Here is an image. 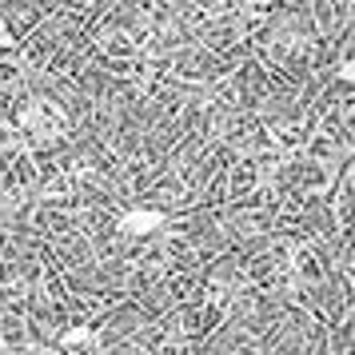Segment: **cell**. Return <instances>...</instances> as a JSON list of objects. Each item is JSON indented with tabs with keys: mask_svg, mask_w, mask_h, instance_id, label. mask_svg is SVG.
I'll list each match as a JSON object with an SVG mask.
<instances>
[{
	"mask_svg": "<svg viewBox=\"0 0 355 355\" xmlns=\"http://www.w3.org/2000/svg\"><path fill=\"white\" fill-rule=\"evenodd\" d=\"M156 227H164V211L156 208H132L120 216V232L132 236V240H140V236H152Z\"/></svg>",
	"mask_w": 355,
	"mask_h": 355,
	"instance_id": "cell-1",
	"label": "cell"
},
{
	"mask_svg": "<svg viewBox=\"0 0 355 355\" xmlns=\"http://www.w3.org/2000/svg\"><path fill=\"white\" fill-rule=\"evenodd\" d=\"M92 339V327H72L64 336V347H76V343H88Z\"/></svg>",
	"mask_w": 355,
	"mask_h": 355,
	"instance_id": "cell-2",
	"label": "cell"
},
{
	"mask_svg": "<svg viewBox=\"0 0 355 355\" xmlns=\"http://www.w3.org/2000/svg\"><path fill=\"white\" fill-rule=\"evenodd\" d=\"M339 80H343V84H355V56H347V60L339 64Z\"/></svg>",
	"mask_w": 355,
	"mask_h": 355,
	"instance_id": "cell-3",
	"label": "cell"
},
{
	"mask_svg": "<svg viewBox=\"0 0 355 355\" xmlns=\"http://www.w3.org/2000/svg\"><path fill=\"white\" fill-rule=\"evenodd\" d=\"M17 44V36H12V28H8V20L0 17V49H12Z\"/></svg>",
	"mask_w": 355,
	"mask_h": 355,
	"instance_id": "cell-4",
	"label": "cell"
}]
</instances>
